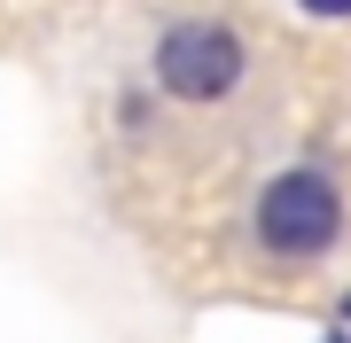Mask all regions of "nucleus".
Listing matches in <instances>:
<instances>
[{"instance_id":"f257e3e1","label":"nucleus","mask_w":351,"mask_h":343,"mask_svg":"<svg viewBox=\"0 0 351 343\" xmlns=\"http://www.w3.org/2000/svg\"><path fill=\"white\" fill-rule=\"evenodd\" d=\"M343 179L328 172V164H281L265 188L250 195V250L265 257L274 273H297V266H320L328 250L343 242Z\"/></svg>"},{"instance_id":"f03ea898","label":"nucleus","mask_w":351,"mask_h":343,"mask_svg":"<svg viewBox=\"0 0 351 343\" xmlns=\"http://www.w3.org/2000/svg\"><path fill=\"white\" fill-rule=\"evenodd\" d=\"M250 78V39L219 16H172L149 39V94L180 110H219Z\"/></svg>"},{"instance_id":"7ed1b4c3","label":"nucleus","mask_w":351,"mask_h":343,"mask_svg":"<svg viewBox=\"0 0 351 343\" xmlns=\"http://www.w3.org/2000/svg\"><path fill=\"white\" fill-rule=\"evenodd\" d=\"M110 117H117V133H125V140H149V125H156V94H149V86H125V94L110 102Z\"/></svg>"},{"instance_id":"20e7f679","label":"nucleus","mask_w":351,"mask_h":343,"mask_svg":"<svg viewBox=\"0 0 351 343\" xmlns=\"http://www.w3.org/2000/svg\"><path fill=\"white\" fill-rule=\"evenodd\" d=\"M297 16H313V24H351V0H289Z\"/></svg>"},{"instance_id":"39448f33","label":"nucleus","mask_w":351,"mask_h":343,"mask_svg":"<svg viewBox=\"0 0 351 343\" xmlns=\"http://www.w3.org/2000/svg\"><path fill=\"white\" fill-rule=\"evenodd\" d=\"M336 328H351V281L336 289Z\"/></svg>"},{"instance_id":"423d86ee","label":"nucleus","mask_w":351,"mask_h":343,"mask_svg":"<svg viewBox=\"0 0 351 343\" xmlns=\"http://www.w3.org/2000/svg\"><path fill=\"white\" fill-rule=\"evenodd\" d=\"M313 343H351V328H336V320H328V328H320Z\"/></svg>"}]
</instances>
